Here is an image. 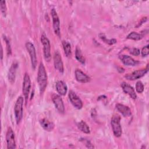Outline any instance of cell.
<instances>
[{"label":"cell","instance_id":"obj_1","mask_svg":"<svg viewBox=\"0 0 149 149\" xmlns=\"http://www.w3.org/2000/svg\"><path fill=\"white\" fill-rule=\"evenodd\" d=\"M37 80L40 92L41 94L44 92L47 86V74L45 67L41 62L38 66Z\"/></svg>","mask_w":149,"mask_h":149},{"label":"cell","instance_id":"obj_2","mask_svg":"<svg viewBox=\"0 0 149 149\" xmlns=\"http://www.w3.org/2000/svg\"><path fill=\"white\" fill-rule=\"evenodd\" d=\"M24 102V98L22 96H19L15 105L14 113L16 123L18 125L23 118V105Z\"/></svg>","mask_w":149,"mask_h":149},{"label":"cell","instance_id":"obj_3","mask_svg":"<svg viewBox=\"0 0 149 149\" xmlns=\"http://www.w3.org/2000/svg\"><path fill=\"white\" fill-rule=\"evenodd\" d=\"M111 125L115 136L119 137L122 133L120 125V117L118 115H114L111 120Z\"/></svg>","mask_w":149,"mask_h":149},{"label":"cell","instance_id":"obj_4","mask_svg":"<svg viewBox=\"0 0 149 149\" xmlns=\"http://www.w3.org/2000/svg\"><path fill=\"white\" fill-rule=\"evenodd\" d=\"M41 42L43 46V52H44V58L47 62H49L51 59V44H50L49 40L45 34H43L41 35Z\"/></svg>","mask_w":149,"mask_h":149},{"label":"cell","instance_id":"obj_5","mask_svg":"<svg viewBox=\"0 0 149 149\" xmlns=\"http://www.w3.org/2000/svg\"><path fill=\"white\" fill-rule=\"evenodd\" d=\"M25 45H26V49L30 56L31 67L33 70H35L37 66V54H36V51L34 45L30 42H27Z\"/></svg>","mask_w":149,"mask_h":149},{"label":"cell","instance_id":"obj_6","mask_svg":"<svg viewBox=\"0 0 149 149\" xmlns=\"http://www.w3.org/2000/svg\"><path fill=\"white\" fill-rule=\"evenodd\" d=\"M31 88V80L30 77L27 73H25L24 77H23V86H22V91L24 95V98L25 100L26 104L27 103L29 95L30 93V90Z\"/></svg>","mask_w":149,"mask_h":149},{"label":"cell","instance_id":"obj_7","mask_svg":"<svg viewBox=\"0 0 149 149\" xmlns=\"http://www.w3.org/2000/svg\"><path fill=\"white\" fill-rule=\"evenodd\" d=\"M148 65L147 64L146 68L135 70L130 73H127L125 76V77L127 80H137L144 76L148 72Z\"/></svg>","mask_w":149,"mask_h":149},{"label":"cell","instance_id":"obj_8","mask_svg":"<svg viewBox=\"0 0 149 149\" xmlns=\"http://www.w3.org/2000/svg\"><path fill=\"white\" fill-rule=\"evenodd\" d=\"M51 16L52 19V23H53L52 24H53V29H54V33L58 37H60L61 36L60 21H59L58 15L54 8H52L51 9Z\"/></svg>","mask_w":149,"mask_h":149},{"label":"cell","instance_id":"obj_9","mask_svg":"<svg viewBox=\"0 0 149 149\" xmlns=\"http://www.w3.org/2000/svg\"><path fill=\"white\" fill-rule=\"evenodd\" d=\"M6 140L7 143V148L8 149L16 148V141L14 132L11 127H8L6 134Z\"/></svg>","mask_w":149,"mask_h":149},{"label":"cell","instance_id":"obj_10","mask_svg":"<svg viewBox=\"0 0 149 149\" xmlns=\"http://www.w3.org/2000/svg\"><path fill=\"white\" fill-rule=\"evenodd\" d=\"M51 98L52 101L58 112L61 113H63L65 112V105L61 96L59 95L54 94Z\"/></svg>","mask_w":149,"mask_h":149},{"label":"cell","instance_id":"obj_11","mask_svg":"<svg viewBox=\"0 0 149 149\" xmlns=\"http://www.w3.org/2000/svg\"><path fill=\"white\" fill-rule=\"evenodd\" d=\"M69 98L74 107L78 109H80L83 107V102L79 97L73 91H70L69 93Z\"/></svg>","mask_w":149,"mask_h":149},{"label":"cell","instance_id":"obj_12","mask_svg":"<svg viewBox=\"0 0 149 149\" xmlns=\"http://www.w3.org/2000/svg\"><path fill=\"white\" fill-rule=\"evenodd\" d=\"M54 67L56 70H57L59 72L62 73L64 71L63 63L62 62V57L59 52V51H55L54 56Z\"/></svg>","mask_w":149,"mask_h":149},{"label":"cell","instance_id":"obj_13","mask_svg":"<svg viewBox=\"0 0 149 149\" xmlns=\"http://www.w3.org/2000/svg\"><path fill=\"white\" fill-rule=\"evenodd\" d=\"M120 86L125 93L128 94L130 97V98H132V99L133 100L136 99L137 94L133 87H132L130 85H129V84L125 82H122Z\"/></svg>","mask_w":149,"mask_h":149},{"label":"cell","instance_id":"obj_14","mask_svg":"<svg viewBox=\"0 0 149 149\" xmlns=\"http://www.w3.org/2000/svg\"><path fill=\"white\" fill-rule=\"evenodd\" d=\"M75 74V78L76 80L80 83H86L90 80V78L88 76H87L86 73H84L83 71L80 69H77L75 70L74 72Z\"/></svg>","mask_w":149,"mask_h":149},{"label":"cell","instance_id":"obj_15","mask_svg":"<svg viewBox=\"0 0 149 149\" xmlns=\"http://www.w3.org/2000/svg\"><path fill=\"white\" fill-rule=\"evenodd\" d=\"M119 59L123 62V63L126 66H136L139 62L134 60L132 57L127 55H120L119 56Z\"/></svg>","mask_w":149,"mask_h":149},{"label":"cell","instance_id":"obj_16","mask_svg":"<svg viewBox=\"0 0 149 149\" xmlns=\"http://www.w3.org/2000/svg\"><path fill=\"white\" fill-rule=\"evenodd\" d=\"M17 63L16 62H14L12 64L11 66L10 67L8 72V80L9 81L13 84L15 82V77H16V69L17 68Z\"/></svg>","mask_w":149,"mask_h":149},{"label":"cell","instance_id":"obj_17","mask_svg":"<svg viewBox=\"0 0 149 149\" xmlns=\"http://www.w3.org/2000/svg\"><path fill=\"white\" fill-rule=\"evenodd\" d=\"M116 108L125 117L129 116L132 114L131 110L129 108V107L123 104H117L116 105Z\"/></svg>","mask_w":149,"mask_h":149},{"label":"cell","instance_id":"obj_18","mask_svg":"<svg viewBox=\"0 0 149 149\" xmlns=\"http://www.w3.org/2000/svg\"><path fill=\"white\" fill-rule=\"evenodd\" d=\"M55 87L57 92L61 95H65L67 93L68 87L65 82L61 80H59L56 83Z\"/></svg>","mask_w":149,"mask_h":149},{"label":"cell","instance_id":"obj_19","mask_svg":"<svg viewBox=\"0 0 149 149\" xmlns=\"http://www.w3.org/2000/svg\"><path fill=\"white\" fill-rule=\"evenodd\" d=\"M40 123L42 127L46 131H52L54 128V124L52 122L46 118H43L40 120Z\"/></svg>","mask_w":149,"mask_h":149},{"label":"cell","instance_id":"obj_20","mask_svg":"<svg viewBox=\"0 0 149 149\" xmlns=\"http://www.w3.org/2000/svg\"><path fill=\"white\" fill-rule=\"evenodd\" d=\"M62 45L65 55L67 57H70L72 55V48L70 44L67 41H63Z\"/></svg>","mask_w":149,"mask_h":149},{"label":"cell","instance_id":"obj_21","mask_svg":"<svg viewBox=\"0 0 149 149\" xmlns=\"http://www.w3.org/2000/svg\"><path fill=\"white\" fill-rule=\"evenodd\" d=\"M77 127L78 129L81 130L82 132L86 133V134H88L90 133V128L88 127V126L87 125V124L83 120H81L80 122H79L77 123Z\"/></svg>","mask_w":149,"mask_h":149},{"label":"cell","instance_id":"obj_22","mask_svg":"<svg viewBox=\"0 0 149 149\" xmlns=\"http://www.w3.org/2000/svg\"><path fill=\"white\" fill-rule=\"evenodd\" d=\"M75 57H76V59L79 62H80L81 63H82V64H84L85 63V62H86L85 58L83 55L82 52H81L80 49L78 47L76 48V51H75Z\"/></svg>","mask_w":149,"mask_h":149},{"label":"cell","instance_id":"obj_23","mask_svg":"<svg viewBox=\"0 0 149 149\" xmlns=\"http://www.w3.org/2000/svg\"><path fill=\"white\" fill-rule=\"evenodd\" d=\"M143 36H144L143 33L139 34V33H137L136 32L132 31L127 35V39H131V40H139L141 39Z\"/></svg>","mask_w":149,"mask_h":149},{"label":"cell","instance_id":"obj_24","mask_svg":"<svg viewBox=\"0 0 149 149\" xmlns=\"http://www.w3.org/2000/svg\"><path fill=\"white\" fill-rule=\"evenodd\" d=\"M100 37L101 39H102L105 42L109 44V45H112L113 44H115L116 43L117 41L115 39H110V40H108V39H107V38L105 37V36L103 34H100Z\"/></svg>","mask_w":149,"mask_h":149},{"label":"cell","instance_id":"obj_25","mask_svg":"<svg viewBox=\"0 0 149 149\" xmlns=\"http://www.w3.org/2000/svg\"><path fill=\"white\" fill-rule=\"evenodd\" d=\"M3 38L5 41V42H6V51H7V54L8 56H10L12 54V49H11V47H10V42L9 39L5 36H3Z\"/></svg>","mask_w":149,"mask_h":149},{"label":"cell","instance_id":"obj_26","mask_svg":"<svg viewBox=\"0 0 149 149\" xmlns=\"http://www.w3.org/2000/svg\"><path fill=\"white\" fill-rule=\"evenodd\" d=\"M136 90L138 93H141L144 91V85L141 81H138L136 84Z\"/></svg>","mask_w":149,"mask_h":149},{"label":"cell","instance_id":"obj_27","mask_svg":"<svg viewBox=\"0 0 149 149\" xmlns=\"http://www.w3.org/2000/svg\"><path fill=\"white\" fill-rule=\"evenodd\" d=\"M0 8L1 12L3 16H6V2L5 1H0Z\"/></svg>","mask_w":149,"mask_h":149},{"label":"cell","instance_id":"obj_28","mask_svg":"<svg viewBox=\"0 0 149 149\" xmlns=\"http://www.w3.org/2000/svg\"><path fill=\"white\" fill-rule=\"evenodd\" d=\"M141 55L143 56H146L149 54V49H148V45H147L143 47L141 49Z\"/></svg>","mask_w":149,"mask_h":149},{"label":"cell","instance_id":"obj_29","mask_svg":"<svg viewBox=\"0 0 149 149\" xmlns=\"http://www.w3.org/2000/svg\"><path fill=\"white\" fill-rule=\"evenodd\" d=\"M129 52L133 55H135V56H138L140 55V51L139 48H131L129 51Z\"/></svg>","mask_w":149,"mask_h":149},{"label":"cell","instance_id":"obj_30","mask_svg":"<svg viewBox=\"0 0 149 149\" xmlns=\"http://www.w3.org/2000/svg\"><path fill=\"white\" fill-rule=\"evenodd\" d=\"M84 143V144L86 145V146L87 147V148H94V146L91 144V143H90V141H88V140H86L85 139H84L83 140H81Z\"/></svg>","mask_w":149,"mask_h":149},{"label":"cell","instance_id":"obj_31","mask_svg":"<svg viewBox=\"0 0 149 149\" xmlns=\"http://www.w3.org/2000/svg\"><path fill=\"white\" fill-rule=\"evenodd\" d=\"M147 20V17H144L143 18L141 19V20H140V22L139 23V24H137V26H136V27H139L140 26H141L143 23H144L145 22H146Z\"/></svg>","mask_w":149,"mask_h":149},{"label":"cell","instance_id":"obj_32","mask_svg":"<svg viewBox=\"0 0 149 149\" xmlns=\"http://www.w3.org/2000/svg\"><path fill=\"white\" fill-rule=\"evenodd\" d=\"M1 60H2V58H3V49H2V46L1 47Z\"/></svg>","mask_w":149,"mask_h":149}]
</instances>
